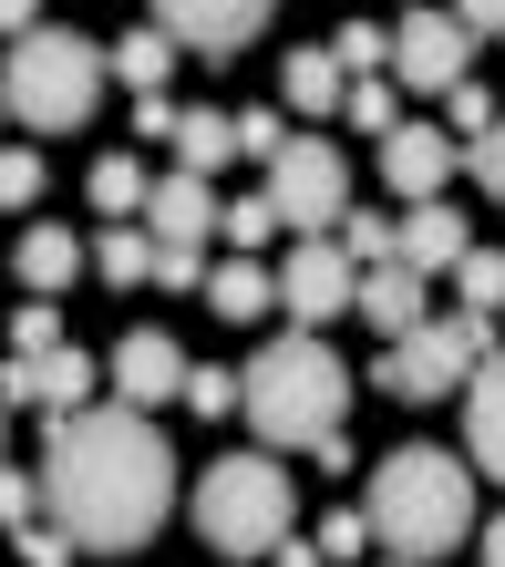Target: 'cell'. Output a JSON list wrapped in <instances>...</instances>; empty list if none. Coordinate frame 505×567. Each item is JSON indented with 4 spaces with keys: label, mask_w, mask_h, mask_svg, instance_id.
Listing matches in <instances>:
<instances>
[{
    "label": "cell",
    "mask_w": 505,
    "mask_h": 567,
    "mask_svg": "<svg viewBox=\"0 0 505 567\" xmlns=\"http://www.w3.org/2000/svg\"><path fill=\"white\" fill-rule=\"evenodd\" d=\"M165 506H176V454H165L155 413L104 403V413H62L52 444H42V516L62 526L73 547H145Z\"/></svg>",
    "instance_id": "obj_1"
},
{
    "label": "cell",
    "mask_w": 505,
    "mask_h": 567,
    "mask_svg": "<svg viewBox=\"0 0 505 567\" xmlns=\"http://www.w3.org/2000/svg\"><path fill=\"white\" fill-rule=\"evenodd\" d=\"M361 516H372V547H382V557L444 567L464 537H475V464L444 454V444H392V454L372 464Z\"/></svg>",
    "instance_id": "obj_2"
},
{
    "label": "cell",
    "mask_w": 505,
    "mask_h": 567,
    "mask_svg": "<svg viewBox=\"0 0 505 567\" xmlns=\"http://www.w3.org/2000/svg\"><path fill=\"white\" fill-rule=\"evenodd\" d=\"M238 382H248V423H258L268 454H310L320 433H341V413H351V372H341V351H330L320 330L268 341Z\"/></svg>",
    "instance_id": "obj_3"
},
{
    "label": "cell",
    "mask_w": 505,
    "mask_h": 567,
    "mask_svg": "<svg viewBox=\"0 0 505 567\" xmlns=\"http://www.w3.org/2000/svg\"><path fill=\"white\" fill-rule=\"evenodd\" d=\"M196 537L217 557H268L279 537H299V485L289 464L248 444V454H217L207 475H196Z\"/></svg>",
    "instance_id": "obj_4"
},
{
    "label": "cell",
    "mask_w": 505,
    "mask_h": 567,
    "mask_svg": "<svg viewBox=\"0 0 505 567\" xmlns=\"http://www.w3.org/2000/svg\"><path fill=\"white\" fill-rule=\"evenodd\" d=\"M104 73H114V52L83 42V31H21L11 62H0V93H11V114L31 135H73L104 104Z\"/></svg>",
    "instance_id": "obj_5"
},
{
    "label": "cell",
    "mask_w": 505,
    "mask_h": 567,
    "mask_svg": "<svg viewBox=\"0 0 505 567\" xmlns=\"http://www.w3.org/2000/svg\"><path fill=\"white\" fill-rule=\"evenodd\" d=\"M495 361V320L485 310H454V320H423L413 341H382L372 382L392 403H464V382H475Z\"/></svg>",
    "instance_id": "obj_6"
},
{
    "label": "cell",
    "mask_w": 505,
    "mask_h": 567,
    "mask_svg": "<svg viewBox=\"0 0 505 567\" xmlns=\"http://www.w3.org/2000/svg\"><path fill=\"white\" fill-rule=\"evenodd\" d=\"M268 207H279L289 238H341L351 217V155L320 135H289V155L268 165Z\"/></svg>",
    "instance_id": "obj_7"
},
{
    "label": "cell",
    "mask_w": 505,
    "mask_h": 567,
    "mask_svg": "<svg viewBox=\"0 0 505 567\" xmlns=\"http://www.w3.org/2000/svg\"><path fill=\"white\" fill-rule=\"evenodd\" d=\"M392 83H402V93H454V83H475V31H464V11H402V21H392Z\"/></svg>",
    "instance_id": "obj_8"
},
{
    "label": "cell",
    "mask_w": 505,
    "mask_h": 567,
    "mask_svg": "<svg viewBox=\"0 0 505 567\" xmlns=\"http://www.w3.org/2000/svg\"><path fill=\"white\" fill-rule=\"evenodd\" d=\"M351 299H361V269H351V248H341V238H299V248H289V269H279V310H289L299 330L341 320Z\"/></svg>",
    "instance_id": "obj_9"
},
{
    "label": "cell",
    "mask_w": 505,
    "mask_h": 567,
    "mask_svg": "<svg viewBox=\"0 0 505 567\" xmlns=\"http://www.w3.org/2000/svg\"><path fill=\"white\" fill-rule=\"evenodd\" d=\"M145 11H155L165 42H186V52H248L279 0H145Z\"/></svg>",
    "instance_id": "obj_10"
},
{
    "label": "cell",
    "mask_w": 505,
    "mask_h": 567,
    "mask_svg": "<svg viewBox=\"0 0 505 567\" xmlns=\"http://www.w3.org/2000/svg\"><path fill=\"white\" fill-rule=\"evenodd\" d=\"M186 382H196V361L165 341V330H124V351H114V403L155 413V403H186Z\"/></svg>",
    "instance_id": "obj_11"
},
{
    "label": "cell",
    "mask_w": 505,
    "mask_h": 567,
    "mask_svg": "<svg viewBox=\"0 0 505 567\" xmlns=\"http://www.w3.org/2000/svg\"><path fill=\"white\" fill-rule=\"evenodd\" d=\"M382 176L413 196V207H433V196L464 176V145L444 135V124H392V135H382Z\"/></svg>",
    "instance_id": "obj_12"
},
{
    "label": "cell",
    "mask_w": 505,
    "mask_h": 567,
    "mask_svg": "<svg viewBox=\"0 0 505 567\" xmlns=\"http://www.w3.org/2000/svg\"><path fill=\"white\" fill-rule=\"evenodd\" d=\"M217 217H227V207L207 196V176H186V165H176V176H155V196H145V227H155L165 248H207Z\"/></svg>",
    "instance_id": "obj_13"
},
{
    "label": "cell",
    "mask_w": 505,
    "mask_h": 567,
    "mask_svg": "<svg viewBox=\"0 0 505 567\" xmlns=\"http://www.w3.org/2000/svg\"><path fill=\"white\" fill-rule=\"evenodd\" d=\"M279 104H289V114H341V104H351L341 52H330V42H299V52H279Z\"/></svg>",
    "instance_id": "obj_14"
},
{
    "label": "cell",
    "mask_w": 505,
    "mask_h": 567,
    "mask_svg": "<svg viewBox=\"0 0 505 567\" xmlns=\"http://www.w3.org/2000/svg\"><path fill=\"white\" fill-rule=\"evenodd\" d=\"M423 289H433V279H413L402 258H392V269H361V299H351V320H372L382 341H413V330H423Z\"/></svg>",
    "instance_id": "obj_15"
},
{
    "label": "cell",
    "mask_w": 505,
    "mask_h": 567,
    "mask_svg": "<svg viewBox=\"0 0 505 567\" xmlns=\"http://www.w3.org/2000/svg\"><path fill=\"white\" fill-rule=\"evenodd\" d=\"M464 258H475V227H464V217L444 207V196L402 217V269H413V279H433V269H464Z\"/></svg>",
    "instance_id": "obj_16"
},
{
    "label": "cell",
    "mask_w": 505,
    "mask_h": 567,
    "mask_svg": "<svg viewBox=\"0 0 505 567\" xmlns=\"http://www.w3.org/2000/svg\"><path fill=\"white\" fill-rule=\"evenodd\" d=\"M93 382H104V372H93V351H73V341H62V351H42V361H21V392H31V413H83L93 403Z\"/></svg>",
    "instance_id": "obj_17"
},
{
    "label": "cell",
    "mask_w": 505,
    "mask_h": 567,
    "mask_svg": "<svg viewBox=\"0 0 505 567\" xmlns=\"http://www.w3.org/2000/svg\"><path fill=\"white\" fill-rule=\"evenodd\" d=\"M73 269H93V248L73 238V227H21V238H11V279H21L31 299H52Z\"/></svg>",
    "instance_id": "obj_18"
},
{
    "label": "cell",
    "mask_w": 505,
    "mask_h": 567,
    "mask_svg": "<svg viewBox=\"0 0 505 567\" xmlns=\"http://www.w3.org/2000/svg\"><path fill=\"white\" fill-rule=\"evenodd\" d=\"M464 444H475V464L505 485V351L485 361L475 382H464Z\"/></svg>",
    "instance_id": "obj_19"
},
{
    "label": "cell",
    "mask_w": 505,
    "mask_h": 567,
    "mask_svg": "<svg viewBox=\"0 0 505 567\" xmlns=\"http://www.w3.org/2000/svg\"><path fill=\"white\" fill-rule=\"evenodd\" d=\"M268 299H279V279H268L258 258H227V269L207 279V310L217 320H268Z\"/></svg>",
    "instance_id": "obj_20"
},
{
    "label": "cell",
    "mask_w": 505,
    "mask_h": 567,
    "mask_svg": "<svg viewBox=\"0 0 505 567\" xmlns=\"http://www.w3.org/2000/svg\"><path fill=\"white\" fill-rule=\"evenodd\" d=\"M165 73H176V42H165V31H124V42H114V83L134 93V104L165 93Z\"/></svg>",
    "instance_id": "obj_21"
},
{
    "label": "cell",
    "mask_w": 505,
    "mask_h": 567,
    "mask_svg": "<svg viewBox=\"0 0 505 567\" xmlns=\"http://www.w3.org/2000/svg\"><path fill=\"white\" fill-rule=\"evenodd\" d=\"M145 196H155V176H145L134 155H93V207H104V227L145 217Z\"/></svg>",
    "instance_id": "obj_22"
},
{
    "label": "cell",
    "mask_w": 505,
    "mask_h": 567,
    "mask_svg": "<svg viewBox=\"0 0 505 567\" xmlns=\"http://www.w3.org/2000/svg\"><path fill=\"white\" fill-rule=\"evenodd\" d=\"M176 165H186V176L238 165V114H186V124H176Z\"/></svg>",
    "instance_id": "obj_23"
},
{
    "label": "cell",
    "mask_w": 505,
    "mask_h": 567,
    "mask_svg": "<svg viewBox=\"0 0 505 567\" xmlns=\"http://www.w3.org/2000/svg\"><path fill=\"white\" fill-rule=\"evenodd\" d=\"M93 269H104V289L155 279V227H104V238H93Z\"/></svg>",
    "instance_id": "obj_24"
},
{
    "label": "cell",
    "mask_w": 505,
    "mask_h": 567,
    "mask_svg": "<svg viewBox=\"0 0 505 567\" xmlns=\"http://www.w3.org/2000/svg\"><path fill=\"white\" fill-rule=\"evenodd\" d=\"M186 413H196V423H227V413H248V382H238V372H217V361H196V382H186Z\"/></svg>",
    "instance_id": "obj_25"
},
{
    "label": "cell",
    "mask_w": 505,
    "mask_h": 567,
    "mask_svg": "<svg viewBox=\"0 0 505 567\" xmlns=\"http://www.w3.org/2000/svg\"><path fill=\"white\" fill-rule=\"evenodd\" d=\"M495 124H505V114H495V83H454V93H444V135H454V145L495 135Z\"/></svg>",
    "instance_id": "obj_26"
},
{
    "label": "cell",
    "mask_w": 505,
    "mask_h": 567,
    "mask_svg": "<svg viewBox=\"0 0 505 567\" xmlns=\"http://www.w3.org/2000/svg\"><path fill=\"white\" fill-rule=\"evenodd\" d=\"M351 124H361V135H392V124H402V83L392 73H351Z\"/></svg>",
    "instance_id": "obj_27"
},
{
    "label": "cell",
    "mask_w": 505,
    "mask_h": 567,
    "mask_svg": "<svg viewBox=\"0 0 505 567\" xmlns=\"http://www.w3.org/2000/svg\"><path fill=\"white\" fill-rule=\"evenodd\" d=\"M341 248H351V269H392V258H402V227H382V217H341Z\"/></svg>",
    "instance_id": "obj_28"
},
{
    "label": "cell",
    "mask_w": 505,
    "mask_h": 567,
    "mask_svg": "<svg viewBox=\"0 0 505 567\" xmlns=\"http://www.w3.org/2000/svg\"><path fill=\"white\" fill-rule=\"evenodd\" d=\"M454 289H464V310H505V248H475V258H464V269H454Z\"/></svg>",
    "instance_id": "obj_29"
},
{
    "label": "cell",
    "mask_w": 505,
    "mask_h": 567,
    "mask_svg": "<svg viewBox=\"0 0 505 567\" xmlns=\"http://www.w3.org/2000/svg\"><path fill=\"white\" fill-rule=\"evenodd\" d=\"M330 52H341V73H392V31L382 21H341V42H330Z\"/></svg>",
    "instance_id": "obj_30"
},
{
    "label": "cell",
    "mask_w": 505,
    "mask_h": 567,
    "mask_svg": "<svg viewBox=\"0 0 505 567\" xmlns=\"http://www.w3.org/2000/svg\"><path fill=\"white\" fill-rule=\"evenodd\" d=\"M268 227H279V207H268V186H258V196H227L217 238H238V248H268Z\"/></svg>",
    "instance_id": "obj_31"
},
{
    "label": "cell",
    "mask_w": 505,
    "mask_h": 567,
    "mask_svg": "<svg viewBox=\"0 0 505 567\" xmlns=\"http://www.w3.org/2000/svg\"><path fill=\"white\" fill-rule=\"evenodd\" d=\"M42 351H62V310H52V299H31V310L11 320V361H42Z\"/></svg>",
    "instance_id": "obj_32"
},
{
    "label": "cell",
    "mask_w": 505,
    "mask_h": 567,
    "mask_svg": "<svg viewBox=\"0 0 505 567\" xmlns=\"http://www.w3.org/2000/svg\"><path fill=\"white\" fill-rule=\"evenodd\" d=\"M0 526H42V475L0 464Z\"/></svg>",
    "instance_id": "obj_33"
},
{
    "label": "cell",
    "mask_w": 505,
    "mask_h": 567,
    "mask_svg": "<svg viewBox=\"0 0 505 567\" xmlns=\"http://www.w3.org/2000/svg\"><path fill=\"white\" fill-rule=\"evenodd\" d=\"M238 155H258V165H279V155H289V124L268 114V104H258V114H238Z\"/></svg>",
    "instance_id": "obj_34"
},
{
    "label": "cell",
    "mask_w": 505,
    "mask_h": 567,
    "mask_svg": "<svg viewBox=\"0 0 505 567\" xmlns=\"http://www.w3.org/2000/svg\"><path fill=\"white\" fill-rule=\"evenodd\" d=\"M31 196H42V155L0 145V207H31Z\"/></svg>",
    "instance_id": "obj_35"
},
{
    "label": "cell",
    "mask_w": 505,
    "mask_h": 567,
    "mask_svg": "<svg viewBox=\"0 0 505 567\" xmlns=\"http://www.w3.org/2000/svg\"><path fill=\"white\" fill-rule=\"evenodd\" d=\"M361 547H372V516H361V506H341V516L320 526V557H341V567H351Z\"/></svg>",
    "instance_id": "obj_36"
},
{
    "label": "cell",
    "mask_w": 505,
    "mask_h": 567,
    "mask_svg": "<svg viewBox=\"0 0 505 567\" xmlns=\"http://www.w3.org/2000/svg\"><path fill=\"white\" fill-rule=\"evenodd\" d=\"M21 537V567H73V537H62V526L42 516V526H11Z\"/></svg>",
    "instance_id": "obj_37"
},
{
    "label": "cell",
    "mask_w": 505,
    "mask_h": 567,
    "mask_svg": "<svg viewBox=\"0 0 505 567\" xmlns=\"http://www.w3.org/2000/svg\"><path fill=\"white\" fill-rule=\"evenodd\" d=\"M464 165H475V186H485L495 207H505V124H495V135H475V145H464Z\"/></svg>",
    "instance_id": "obj_38"
},
{
    "label": "cell",
    "mask_w": 505,
    "mask_h": 567,
    "mask_svg": "<svg viewBox=\"0 0 505 567\" xmlns=\"http://www.w3.org/2000/svg\"><path fill=\"white\" fill-rule=\"evenodd\" d=\"M155 279H165V289H196V279H217V269H207V248H165V238H155Z\"/></svg>",
    "instance_id": "obj_39"
},
{
    "label": "cell",
    "mask_w": 505,
    "mask_h": 567,
    "mask_svg": "<svg viewBox=\"0 0 505 567\" xmlns=\"http://www.w3.org/2000/svg\"><path fill=\"white\" fill-rule=\"evenodd\" d=\"M176 124H186V114L165 104V93H145V104H134V135H145V145H176Z\"/></svg>",
    "instance_id": "obj_40"
},
{
    "label": "cell",
    "mask_w": 505,
    "mask_h": 567,
    "mask_svg": "<svg viewBox=\"0 0 505 567\" xmlns=\"http://www.w3.org/2000/svg\"><path fill=\"white\" fill-rule=\"evenodd\" d=\"M268 567H330V557H320V537H279V547H268Z\"/></svg>",
    "instance_id": "obj_41"
},
{
    "label": "cell",
    "mask_w": 505,
    "mask_h": 567,
    "mask_svg": "<svg viewBox=\"0 0 505 567\" xmlns=\"http://www.w3.org/2000/svg\"><path fill=\"white\" fill-rule=\"evenodd\" d=\"M21 31H42V0H0V42H21Z\"/></svg>",
    "instance_id": "obj_42"
},
{
    "label": "cell",
    "mask_w": 505,
    "mask_h": 567,
    "mask_svg": "<svg viewBox=\"0 0 505 567\" xmlns=\"http://www.w3.org/2000/svg\"><path fill=\"white\" fill-rule=\"evenodd\" d=\"M454 11H464V31H475V42H485V31H505V0H454Z\"/></svg>",
    "instance_id": "obj_43"
},
{
    "label": "cell",
    "mask_w": 505,
    "mask_h": 567,
    "mask_svg": "<svg viewBox=\"0 0 505 567\" xmlns=\"http://www.w3.org/2000/svg\"><path fill=\"white\" fill-rule=\"evenodd\" d=\"M485 567H505V516H495V526H485Z\"/></svg>",
    "instance_id": "obj_44"
},
{
    "label": "cell",
    "mask_w": 505,
    "mask_h": 567,
    "mask_svg": "<svg viewBox=\"0 0 505 567\" xmlns=\"http://www.w3.org/2000/svg\"><path fill=\"white\" fill-rule=\"evenodd\" d=\"M0 114H11V93H0Z\"/></svg>",
    "instance_id": "obj_45"
},
{
    "label": "cell",
    "mask_w": 505,
    "mask_h": 567,
    "mask_svg": "<svg viewBox=\"0 0 505 567\" xmlns=\"http://www.w3.org/2000/svg\"><path fill=\"white\" fill-rule=\"evenodd\" d=\"M0 423H11V403H0Z\"/></svg>",
    "instance_id": "obj_46"
},
{
    "label": "cell",
    "mask_w": 505,
    "mask_h": 567,
    "mask_svg": "<svg viewBox=\"0 0 505 567\" xmlns=\"http://www.w3.org/2000/svg\"><path fill=\"white\" fill-rule=\"evenodd\" d=\"M392 567H402V557H392Z\"/></svg>",
    "instance_id": "obj_47"
}]
</instances>
